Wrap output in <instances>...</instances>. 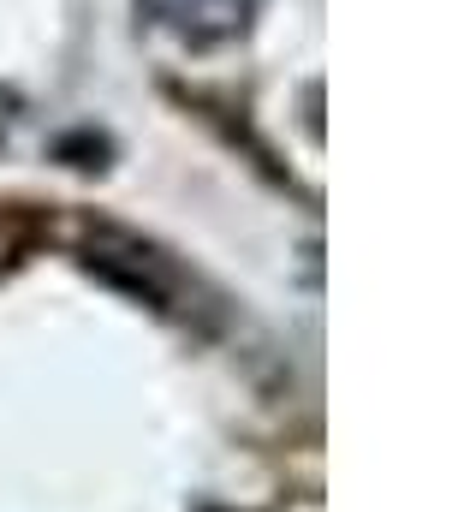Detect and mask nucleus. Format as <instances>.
<instances>
[{"instance_id":"f257e3e1","label":"nucleus","mask_w":476,"mask_h":512,"mask_svg":"<svg viewBox=\"0 0 476 512\" xmlns=\"http://www.w3.org/2000/svg\"><path fill=\"white\" fill-rule=\"evenodd\" d=\"M149 6L161 12V24H173L191 42L238 36L244 30V12H250V0H149Z\"/></svg>"}]
</instances>
